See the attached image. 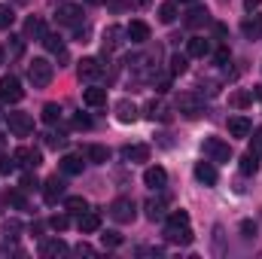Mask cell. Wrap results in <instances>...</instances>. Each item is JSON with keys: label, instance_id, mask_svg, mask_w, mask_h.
<instances>
[{"label": "cell", "instance_id": "29", "mask_svg": "<svg viewBox=\"0 0 262 259\" xmlns=\"http://www.w3.org/2000/svg\"><path fill=\"white\" fill-rule=\"evenodd\" d=\"M85 159H89V162H95V165H104V162L110 159V149L95 143V146H89V149H85Z\"/></svg>", "mask_w": 262, "mask_h": 259}, {"label": "cell", "instance_id": "32", "mask_svg": "<svg viewBox=\"0 0 262 259\" xmlns=\"http://www.w3.org/2000/svg\"><path fill=\"white\" fill-rule=\"evenodd\" d=\"M256 171H259V156L247 153V156L241 159V174H244V177H250V174H256Z\"/></svg>", "mask_w": 262, "mask_h": 259}, {"label": "cell", "instance_id": "43", "mask_svg": "<svg viewBox=\"0 0 262 259\" xmlns=\"http://www.w3.org/2000/svg\"><path fill=\"white\" fill-rule=\"evenodd\" d=\"M250 153H253V156H259V159H262V128H256V131H253V143H250Z\"/></svg>", "mask_w": 262, "mask_h": 259}, {"label": "cell", "instance_id": "45", "mask_svg": "<svg viewBox=\"0 0 262 259\" xmlns=\"http://www.w3.org/2000/svg\"><path fill=\"white\" fill-rule=\"evenodd\" d=\"M229 58H232V52H229V46H220V49L213 52V61H216V64H226Z\"/></svg>", "mask_w": 262, "mask_h": 259}, {"label": "cell", "instance_id": "17", "mask_svg": "<svg viewBox=\"0 0 262 259\" xmlns=\"http://www.w3.org/2000/svg\"><path fill=\"white\" fill-rule=\"evenodd\" d=\"M43 37H46V21L37 18V15H31L25 21V40H43Z\"/></svg>", "mask_w": 262, "mask_h": 259}, {"label": "cell", "instance_id": "42", "mask_svg": "<svg viewBox=\"0 0 262 259\" xmlns=\"http://www.w3.org/2000/svg\"><path fill=\"white\" fill-rule=\"evenodd\" d=\"M15 165H18V162H15V156H12V159H9V156H0V174H12V171H15Z\"/></svg>", "mask_w": 262, "mask_h": 259}, {"label": "cell", "instance_id": "38", "mask_svg": "<svg viewBox=\"0 0 262 259\" xmlns=\"http://www.w3.org/2000/svg\"><path fill=\"white\" fill-rule=\"evenodd\" d=\"M46 146H52V149H64L67 137L61 134V131H49V134H46Z\"/></svg>", "mask_w": 262, "mask_h": 259}, {"label": "cell", "instance_id": "4", "mask_svg": "<svg viewBox=\"0 0 262 259\" xmlns=\"http://www.w3.org/2000/svg\"><path fill=\"white\" fill-rule=\"evenodd\" d=\"M25 98V89L18 82V76H3L0 79V101L3 104H18Z\"/></svg>", "mask_w": 262, "mask_h": 259}, {"label": "cell", "instance_id": "7", "mask_svg": "<svg viewBox=\"0 0 262 259\" xmlns=\"http://www.w3.org/2000/svg\"><path fill=\"white\" fill-rule=\"evenodd\" d=\"M55 18H58V25L79 28V25H82V6H76V3H61L58 12H55Z\"/></svg>", "mask_w": 262, "mask_h": 259}, {"label": "cell", "instance_id": "19", "mask_svg": "<svg viewBox=\"0 0 262 259\" xmlns=\"http://www.w3.org/2000/svg\"><path fill=\"white\" fill-rule=\"evenodd\" d=\"M250 131H253V122L247 116H232L229 119V134L232 137H250Z\"/></svg>", "mask_w": 262, "mask_h": 259}, {"label": "cell", "instance_id": "6", "mask_svg": "<svg viewBox=\"0 0 262 259\" xmlns=\"http://www.w3.org/2000/svg\"><path fill=\"white\" fill-rule=\"evenodd\" d=\"M110 217H113L116 223H134L137 207H134V201H131V198H116V201L110 204Z\"/></svg>", "mask_w": 262, "mask_h": 259}, {"label": "cell", "instance_id": "5", "mask_svg": "<svg viewBox=\"0 0 262 259\" xmlns=\"http://www.w3.org/2000/svg\"><path fill=\"white\" fill-rule=\"evenodd\" d=\"M177 110H180L186 119H198V116L204 113V101H201L198 95H192V92H186V95L177 98Z\"/></svg>", "mask_w": 262, "mask_h": 259}, {"label": "cell", "instance_id": "15", "mask_svg": "<svg viewBox=\"0 0 262 259\" xmlns=\"http://www.w3.org/2000/svg\"><path fill=\"white\" fill-rule=\"evenodd\" d=\"M143 183L149 186V189H165L168 186V171L165 168H146V174H143Z\"/></svg>", "mask_w": 262, "mask_h": 259}, {"label": "cell", "instance_id": "13", "mask_svg": "<svg viewBox=\"0 0 262 259\" xmlns=\"http://www.w3.org/2000/svg\"><path fill=\"white\" fill-rule=\"evenodd\" d=\"M195 180L201 183V186H216L220 174H216L213 162H198V165H195Z\"/></svg>", "mask_w": 262, "mask_h": 259}, {"label": "cell", "instance_id": "48", "mask_svg": "<svg viewBox=\"0 0 262 259\" xmlns=\"http://www.w3.org/2000/svg\"><path fill=\"white\" fill-rule=\"evenodd\" d=\"M73 125H76V128H82V131H89V128H92V119H89V116H82V113H76V116H73Z\"/></svg>", "mask_w": 262, "mask_h": 259}, {"label": "cell", "instance_id": "14", "mask_svg": "<svg viewBox=\"0 0 262 259\" xmlns=\"http://www.w3.org/2000/svg\"><path fill=\"white\" fill-rule=\"evenodd\" d=\"M125 34H128L131 43H137V46H143L146 40H149V25L146 21H140V18H134L128 28H125Z\"/></svg>", "mask_w": 262, "mask_h": 259}, {"label": "cell", "instance_id": "44", "mask_svg": "<svg viewBox=\"0 0 262 259\" xmlns=\"http://www.w3.org/2000/svg\"><path fill=\"white\" fill-rule=\"evenodd\" d=\"M49 226H52L55 232H64L67 226H70V220H67L64 213H61V217H52V220H49Z\"/></svg>", "mask_w": 262, "mask_h": 259}, {"label": "cell", "instance_id": "55", "mask_svg": "<svg viewBox=\"0 0 262 259\" xmlns=\"http://www.w3.org/2000/svg\"><path fill=\"white\" fill-rule=\"evenodd\" d=\"M0 64H3V49H0Z\"/></svg>", "mask_w": 262, "mask_h": 259}, {"label": "cell", "instance_id": "36", "mask_svg": "<svg viewBox=\"0 0 262 259\" xmlns=\"http://www.w3.org/2000/svg\"><path fill=\"white\" fill-rule=\"evenodd\" d=\"M58 119H61V107H58V104H46V107H43V122H46V125H55Z\"/></svg>", "mask_w": 262, "mask_h": 259}, {"label": "cell", "instance_id": "39", "mask_svg": "<svg viewBox=\"0 0 262 259\" xmlns=\"http://www.w3.org/2000/svg\"><path fill=\"white\" fill-rule=\"evenodd\" d=\"M18 232H21V223L18 220H6L3 223V238L9 241V238H18Z\"/></svg>", "mask_w": 262, "mask_h": 259}, {"label": "cell", "instance_id": "8", "mask_svg": "<svg viewBox=\"0 0 262 259\" xmlns=\"http://www.w3.org/2000/svg\"><path fill=\"white\" fill-rule=\"evenodd\" d=\"M6 125L15 137H28L34 131V119L28 113H6Z\"/></svg>", "mask_w": 262, "mask_h": 259}, {"label": "cell", "instance_id": "25", "mask_svg": "<svg viewBox=\"0 0 262 259\" xmlns=\"http://www.w3.org/2000/svg\"><path fill=\"white\" fill-rule=\"evenodd\" d=\"M40 253L46 259H52V256H61V253H67V244L61 241V238H52V241H43L40 244Z\"/></svg>", "mask_w": 262, "mask_h": 259}, {"label": "cell", "instance_id": "20", "mask_svg": "<svg viewBox=\"0 0 262 259\" xmlns=\"http://www.w3.org/2000/svg\"><path fill=\"white\" fill-rule=\"evenodd\" d=\"M122 156H125V162H131V165L149 162V146H146V143H134V146H125V149H122Z\"/></svg>", "mask_w": 262, "mask_h": 259}, {"label": "cell", "instance_id": "47", "mask_svg": "<svg viewBox=\"0 0 262 259\" xmlns=\"http://www.w3.org/2000/svg\"><path fill=\"white\" fill-rule=\"evenodd\" d=\"M152 85H156V92H168L171 89V79L168 76H152Z\"/></svg>", "mask_w": 262, "mask_h": 259}, {"label": "cell", "instance_id": "12", "mask_svg": "<svg viewBox=\"0 0 262 259\" xmlns=\"http://www.w3.org/2000/svg\"><path fill=\"white\" fill-rule=\"evenodd\" d=\"M58 198H64V180L55 174V177H49L43 183V201L46 204H58Z\"/></svg>", "mask_w": 262, "mask_h": 259}, {"label": "cell", "instance_id": "49", "mask_svg": "<svg viewBox=\"0 0 262 259\" xmlns=\"http://www.w3.org/2000/svg\"><path fill=\"white\" fill-rule=\"evenodd\" d=\"M241 232H244V238H253V232H256V226H253L250 220H244V223H241Z\"/></svg>", "mask_w": 262, "mask_h": 259}, {"label": "cell", "instance_id": "3", "mask_svg": "<svg viewBox=\"0 0 262 259\" xmlns=\"http://www.w3.org/2000/svg\"><path fill=\"white\" fill-rule=\"evenodd\" d=\"M201 153H204L210 162H232V146H229L223 137H204Z\"/></svg>", "mask_w": 262, "mask_h": 259}, {"label": "cell", "instance_id": "28", "mask_svg": "<svg viewBox=\"0 0 262 259\" xmlns=\"http://www.w3.org/2000/svg\"><path fill=\"white\" fill-rule=\"evenodd\" d=\"M174 18H177V3H174V0H165V3L159 6V21H162V25H171Z\"/></svg>", "mask_w": 262, "mask_h": 259}, {"label": "cell", "instance_id": "34", "mask_svg": "<svg viewBox=\"0 0 262 259\" xmlns=\"http://www.w3.org/2000/svg\"><path fill=\"white\" fill-rule=\"evenodd\" d=\"M186 67H189V55H180V52H174V55H171V76L186 73Z\"/></svg>", "mask_w": 262, "mask_h": 259}, {"label": "cell", "instance_id": "21", "mask_svg": "<svg viewBox=\"0 0 262 259\" xmlns=\"http://www.w3.org/2000/svg\"><path fill=\"white\" fill-rule=\"evenodd\" d=\"M82 101H85L89 107H104V104H107V89H98V85H89V89L82 92Z\"/></svg>", "mask_w": 262, "mask_h": 259}, {"label": "cell", "instance_id": "41", "mask_svg": "<svg viewBox=\"0 0 262 259\" xmlns=\"http://www.w3.org/2000/svg\"><path fill=\"white\" fill-rule=\"evenodd\" d=\"M101 241H104V247H119V244H122V235H119V232H104Z\"/></svg>", "mask_w": 262, "mask_h": 259}, {"label": "cell", "instance_id": "2", "mask_svg": "<svg viewBox=\"0 0 262 259\" xmlns=\"http://www.w3.org/2000/svg\"><path fill=\"white\" fill-rule=\"evenodd\" d=\"M52 76H55V67L49 64L46 58H34V61L28 64V79H31L34 89H46V85L52 82Z\"/></svg>", "mask_w": 262, "mask_h": 259}, {"label": "cell", "instance_id": "50", "mask_svg": "<svg viewBox=\"0 0 262 259\" xmlns=\"http://www.w3.org/2000/svg\"><path fill=\"white\" fill-rule=\"evenodd\" d=\"M244 6H247V12H253V9L262 6V0H244Z\"/></svg>", "mask_w": 262, "mask_h": 259}, {"label": "cell", "instance_id": "1", "mask_svg": "<svg viewBox=\"0 0 262 259\" xmlns=\"http://www.w3.org/2000/svg\"><path fill=\"white\" fill-rule=\"evenodd\" d=\"M165 241L189 247L192 244V226H189V213L186 210H174L165 223Z\"/></svg>", "mask_w": 262, "mask_h": 259}, {"label": "cell", "instance_id": "22", "mask_svg": "<svg viewBox=\"0 0 262 259\" xmlns=\"http://www.w3.org/2000/svg\"><path fill=\"white\" fill-rule=\"evenodd\" d=\"M183 21H186V28H204V25L210 21V12H207V9H201V6H192V9L186 12V18H183Z\"/></svg>", "mask_w": 262, "mask_h": 259}, {"label": "cell", "instance_id": "53", "mask_svg": "<svg viewBox=\"0 0 262 259\" xmlns=\"http://www.w3.org/2000/svg\"><path fill=\"white\" fill-rule=\"evenodd\" d=\"M0 149H3V134H0Z\"/></svg>", "mask_w": 262, "mask_h": 259}, {"label": "cell", "instance_id": "52", "mask_svg": "<svg viewBox=\"0 0 262 259\" xmlns=\"http://www.w3.org/2000/svg\"><path fill=\"white\" fill-rule=\"evenodd\" d=\"M85 3H92V6H104L107 0H85Z\"/></svg>", "mask_w": 262, "mask_h": 259}, {"label": "cell", "instance_id": "40", "mask_svg": "<svg viewBox=\"0 0 262 259\" xmlns=\"http://www.w3.org/2000/svg\"><path fill=\"white\" fill-rule=\"evenodd\" d=\"M21 192H34V189H40V183H37V177L34 174H21Z\"/></svg>", "mask_w": 262, "mask_h": 259}, {"label": "cell", "instance_id": "23", "mask_svg": "<svg viewBox=\"0 0 262 259\" xmlns=\"http://www.w3.org/2000/svg\"><path fill=\"white\" fill-rule=\"evenodd\" d=\"M210 52V43L204 40V37H192V40H186V55L189 58H204Z\"/></svg>", "mask_w": 262, "mask_h": 259}, {"label": "cell", "instance_id": "26", "mask_svg": "<svg viewBox=\"0 0 262 259\" xmlns=\"http://www.w3.org/2000/svg\"><path fill=\"white\" fill-rule=\"evenodd\" d=\"M241 31H244L247 40H259L262 37V12L259 15H253V18H247V21L241 25Z\"/></svg>", "mask_w": 262, "mask_h": 259}, {"label": "cell", "instance_id": "10", "mask_svg": "<svg viewBox=\"0 0 262 259\" xmlns=\"http://www.w3.org/2000/svg\"><path fill=\"white\" fill-rule=\"evenodd\" d=\"M122 37H128V34H125L119 25H110V28L104 31V37H101V46H104V52H116V49L125 43Z\"/></svg>", "mask_w": 262, "mask_h": 259}, {"label": "cell", "instance_id": "30", "mask_svg": "<svg viewBox=\"0 0 262 259\" xmlns=\"http://www.w3.org/2000/svg\"><path fill=\"white\" fill-rule=\"evenodd\" d=\"M61 171L70 174V177L82 174V159H79V156H64V159H61Z\"/></svg>", "mask_w": 262, "mask_h": 259}, {"label": "cell", "instance_id": "46", "mask_svg": "<svg viewBox=\"0 0 262 259\" xmlns=\"http://www.w3.org/2000/svg\"><path fill=\"white\" fill-rule=\"evenodd\" d=\"M9 204H15L18 210H28V201H25V195L21 192H9Z\"/></svg>", "mask_w": 262, "mask_h": 259}, {"label": "cell", "instance_id": "24", "mask_svg": "<svg viewBox=\"0 0 262 259\" xmlns=\"http://www.w3.org/2000/svg\"><path fill=\"white\" fill-rule=\"evenodd\" d=\"M146 119H152V122H168L171 113H168V107H165L162 101H149V104H146Z\"/></svg>", "mask_w": 262, "mask_h": 259}, {"label": "cell", "instance_id": "54", "mask_svg": "<svg viewBox=\"0 0 262 259\" xmlns=\"http://www.w3.org/2000/svg\"><path fill=\"white\" fill-rule=\"evenodd\" d=\"M180 3H195V0H180Z\"/></svg>", "mask_w": 262, "mask_h": 259}, {"label": "cell", "instance_id": "27", "mask_svg": "<svg viewBox=\"0 0 262 259\" xmlns=\"http://www.w3.org/2000/svg\"><path fill=\"white\" fill-rule=\"evenodd\" d=\"M143 207H146V220H152V223H156V220H162V217H165V207H168V204H165V198H149Z\"/></svg>", "mask_w": 262, "mask_h": 259}, {"label": "cell", "instance_id": "11", "mask_svg": "<svg viewBox=\"0 0 262 259\" xmlns=\"http://www.w3.org/2000/svg\"><path fill=\"white\" fill-rule=\"evenodd\" d=\"M12 156H15V162L25 165V168H40V165H43V153L34 149V146H18Z\"/></svg>", "mask_w": 262, "mask_h": 259}, {"label": "cell", "instance_id": "37", "mask_svg": "<svg viewBox=\"0 0 262 259\" xmlns=\"http://www.w3.org/2000/svg\"><path fill=\"white\" fill-rule=\"evenodd\" d=\"M12 21H15V12H12V6L0 3V28H3V31H9V28H12Z\"/></svg>", "mask_w": 262, "mask_h": 259}, {"label": "cell", "instance_id": "16", "mask_svg": "<svg viewBox=\"0 0 262 259\" xmlns=\"http://www.w3.org/2000/svg\"><path fill=\"white\" fill-rule=\"evenodd\" d=\"M76 226H79V232H82V235H92V232H98V229H101V213H95V210H82Z\"/></svg>", "mask_w": 262, "mask_h": 259}, {"label": "cell", "instance_id": "33", "mask_svg": "<svg viewBox=\"0 0 262 259\" xmlns=\"http://www.w3.org/2000/svg\"><path fill=\"white\" fill-rule=\"evenodd\" d=\"M64 207L70 213H82V210H89V201L82 195H70V198H64Z\"/></svg>", "mask_w": 262, "mask_h": 259}, {"label": "cell", "instance_id": "35", "mask_svg": "<svg viewBox=\"0 0 262 259\" xmlns=\"http://www.w3.org/2000/svg\"><path fill=\"white\" fill-rule=\"evenodd\" d=\"M43 46H46L49 52H55V55H61V52H64V43H61V37H58V34H46V37H43Z\"/></svg>", "mask_w": 262, "mask_h": 259}, {"label": "cell", "instance_id": "18", "mask_svg": "<svg viewBox=\"0 0 262 259\" xmlns=\"http://www.w3.org/2000/svg\"><path fill=\"white\" fill-rule=\"evenodd\" d=\"M113 110H116V119H119V122H125V125H131V122L137 119V107L131 104L128 98L116 101V107H113Z\"/></svg>", "mask_w": 262, "mask_h": 259}, {"label": "cell", "instance_id": "9", "mask_svg": "<svg viewBox=\"0 0 262 259\" xmlns=\"http://www.w3.org/2000/svg\"><path fill=\"white\" fill-rule=\"evenodd\" d=\"M76 73H79V79L95 82V79L104 76V64H101V58H82V61L76 64Z\"/></svg>", "mask_w": 262, "mask_h": 259}, {"label": "cell", "instance_id": "51", "mask_svg": "<svg viewBox=\"0 0 262 259\" xmlns=\"http://www.w3.org/2000/svg\"><path fill=\"white\" fill-rule=\"evenodd\" d=\"M76 253H85V256H95V250H92L89 244H79V247H76Z\"/></svg>", "mask_w": 262, "mask_h": 259}, {"label": "cell", "instance_id": "31", "mask_svg": "<svg viewBox=\"0 0 262 259\" xmlns=\"http://www.w3.org/2000/svg\"><path fill=\"white\" fill-rule=\"evenodd\" d=\"M229 104L232 107H238V110H244V107H250L253 104V92H232V98H229Z\"/></svg>", "mask_w": 262, "mask_h": 259}]
</instances>
